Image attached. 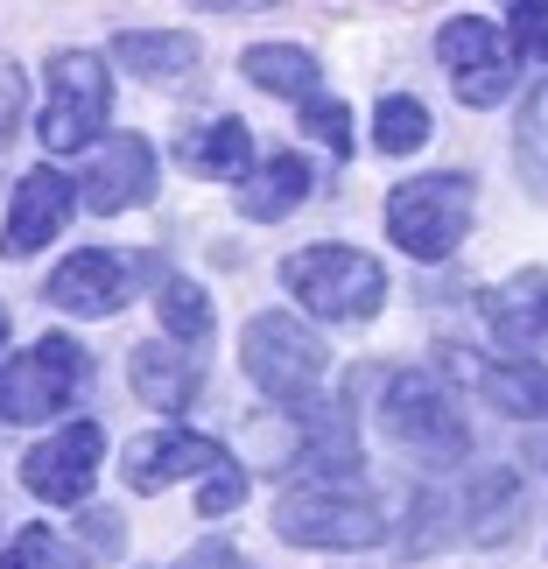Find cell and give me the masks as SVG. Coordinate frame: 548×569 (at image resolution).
<instances>
[{"instance_id": "obj_1", "label": "cell", "mask_w": 548, "mask_h": 569, "mask_svg": "<svg viewBox=\"0 0 548 569\" xmlns=\"http://www.w3.org/2000/svg\"><path fill=\"white\" fill-rule=\"evenodd\" d=\"M281 281H289V296L323 323H372L380 302H387V268L359 247H338V239L289 253L281 260Z\"/></svg>"}, {"instance_id": "obj_2", "label": "cell", "mask_w": 548, "mask_h": 569, "mask_svg": "<svg viewBox=\"0 0 548 569\" xmlns=\"http://www.w3.org/2000/svg\"><path fill=\"white\" fill-rule=\"evenodd\" d=\"M275 535L296 549H380L387 520L352 478H302L275 499Z\"/></svg>"}, {"instance_id": "obj_3", "label": "cell", "mask_w": 548, "mask_h": 569, "mask_svg": "<svg viewBox=\"0 0 548 569\" xmlns=\"http://www.w3.org/2000/svg\"><path fill=\"white\" fill-rule=\"evenodd\" d=\"M239 366H247V380L268 393L275 408H317V387L331 373V352H323V338L310 323H296L289 310H268L253 317L247 331H239Z\"/></svg>"}, {"instance_id": "obj_4", "label": "cell", "mask_w": 548, "mask_h": 569, "mask_svg": "<svg viewBox=\"0 0 548 569\" xmlns=\"http://www.w3.org/2000/svg\"><path fill=\"white\" fill-rule=\"evenodd\" d=\"M380 422H387L393 443H408L415 457H429V465H457V457L471 450V422H465L457 387L444 373H422V366L387 373V387H380Z\"/></svg>"}, {"instance_id": "obj_5", "label": "cell", "mask_w": 548, "mask_h": 569, "mask_svg": "<svg viewBox=\"0 0 548 569\" xmlns=\"http://www.w3.org/2000/svg\"><path fill=\"white\" fill-rule=\"evenodd\" d=\"M92 380V352L78 338H36L21 359L0 366V422H50L84 393Z\"/></svg>"}, {"instance_id": "obj_6", "label": "cell", "mask_w": 548, "mask_h": 569, "mask_svg": "<svg viewBox=\"0 0 548 569\" xmlns=\"http://www.w3.org/2000/svg\"><path fill=\"white\" fill-rule=\"evenodd\" d=\"M387 232L408 260H450L471 232V177H415L387 197Z\"/></svg>"}, {"instance_id": "obj_7", "label": "cell", "mask_w": 548, "mask_h": 569, "mask_svg": "<svg viewBox=\"0 0 548 569\" xmlns=\"http://www.w3.org/2000/svg\"><path fill=\"white\" fill-rule=\"evenodd\" d=\"M106 113H113V78L92 50H57L50 57V92H42V120L36 134L42 148H92L106 134Z\"/></svg>"}, {"instance_id": "obj_8", "label": "cell", "mask_w": 548, "mask_h": 569, "mask_svg": "<svg viewBox=\"0 0 548 569\" xmlns=\"http://www.w3.org/2000/svg\"><path fill=\"white\" fill-rule=\"evenodd\" d=\"M436 57L450 63V84L465 106H499L514 92V50H507V29L486 14H450L444 36H436Z\"/></svg>"}, {"instance_id": "obj_9", "label": "cell", "mask_w": 548, "mask_h": 569, "mask_svg": "<svg viewBox=\"0 0 548 569\" xmlns=\"http://www.w3.org/2000/svg\"><path fill=\"white\" fill-rule=\"evenodd\" d=\"M99 457H106V429L99 422H63L57 436L21 457V486H29L42 507H78L99 478Z\"/></svg>"}, {"instance_id": "obj_10", "label": "cell", "mask_w": 548, "mask_h": 569, "mask_svg": "<svg viewBox=\"0 0 548 569\" xmlns=\"http://www.w3.org/2000/svg\"><path fill=\"white\" fill-rule=\"evenodd\" d=\"M218 471H232V457L218 436L197 429H156L127 443V486L134 492H169L177 478H218Z\"/></svg>"}, {"instance_id": "obj_11", "label": "cell", "mask_w": 548, "mask_h": 569, "mask_svg": "<svg viewBox=\"0 0 548 569\" xmlns=\"http://www.w3.org/2000/svg\"><path fill=\"white\" fill-rule=\"evenodd\" d=\"M450 380L471 387L486 408L514 415V422H548V366L535 359H486V352H444Z\"/></svg>"}, {"instance_id": "obj_12", "label": "cell", "mask_w": 548, "mask_h": 569, "mask_svg": "<svg viewBox=\"0 0 548 569\" xmlns=\"http://www.w3.org/2000/svg\"><path fill=\"white\" fill-rule=\"evenodd\" d=\"M71 177H63V169H29V177L14 183V204H8V226H0V253L8 260H29V253H42L50 247V239L71 226Z\"/></svg>"}, {"instance_id": "obj_13", "label": "cell", "mask_w": 548, "mask_h": 569, "mask_svg": "<svg viewBox=\"0 0 548 569\" xmlns=\"http://www.w3.org/2000/svg\"><path fill=\"white\" fill-rule=\"evenodd\" d=\"M478 310H486V331L507 352H520V359L548 352V268H520L507 281H492L478 296Z\"/></svg>"}, {"instance_id": "obj_14", "label": "cell", "mask_w": 548, "mask_h": 569, "mask_svg": "<svg viewBox=\"0 0 548 569\" xmlns=\"http://www.w3.org/2000/svg\"><path fill=\"white\" fill-rule=\"evenodd\" d=\"M84 204L92 211H134V204H148V197H156V148H148L141 134H113L92 156V169H84Z\"/></svg>"}, {"instance_id": "obj_15", "label": "cell", "mask_w": 548, "mask_h": 569, "mask_svg": "<svg viewBox=\"0 0 548 569\" xmlns=\"http://www.w3.org/2000/svg\"><path fill=\"white\" fill-rule=\"evenodd\" d=\"M535 513V492L520 471H478L465 492H457V520H465V535L478 541V549H499V541H514L520 528H528Z\"/></svg>"}, {"instance_id": "obj_16", "label": "cell", "mask_w": 548, "mask_h": 569, "mask_svg": "<svg viewBox=\"0 0 548 569\" xmlns=\"http://www.w3.org/2000/svg\"><path fill=\"white\" fill-rule=\"evenodd\" d=\"M50 302H57V310H71V317H113L120 302H127V260L106 253V247L71 253L50 274Z\"/></svg>"}, {"instance_id": "obj_17", "label": "cell", "mask_w": 548, "mask_h": 569, "mask_svg": "<svg viewBox=\"0 0 548 569\" xmlns=\"http://www.w3.org/2000/svg\"><path fill=\"white\" fill-rule=\"evenodd\" d=\"M302 422V465L323 471V478H352L359 471V429H352V393L338 401H317L296 415Z\"/></svg>"}, {"instance_id": "obj_18", "label": "cell", "mask_w": 548, "mask_h": 569, "mask_svg": "<svg viewBox=\"0 0 548 569\" xmlns=\"http://www.w3.org/2000/svg\"><path fill=\"white\" fill-rule=\"evenodd\" d=\"M127 380H134V393L148 408H162V415H183L197 401V359L169 352V345H134V352H127Z\"/></svg>"}, {"instance_id": "obj_19", "label": "cell", "mask_w": 548, "mask_h": 569, "mask_svg": "<svg viewBox=\"0 0 548 569\" xmlns=\"http://www.w3.org/2000/svg\"><path fill=\"white\" fill-rule=\"evenodd\" d=\"M302 197H310V162L296 156H268L253 169V177H239V211L253 218V226H275V218H289Z\"/></svg>"}, {"instance_id": "obj_20", "label": "cell", "mask_w": 548, "mask_h": 569, "mask_svg": "<svg viewBox=\"0 0 548 569\" xmlns=\"http://www.w3.org/2000/svg\"><path fill=\"white\" fill-rule=\"evenodd\" d=\"M239 71H247L260 92H275V99H317L323 92V63L310 50H296V42H253L247 57H239Z\"/></svg>"}, {"instance_id": "obj_21", "label": "cell", "mask_w": 548, "mask_h": 569, "mask_svg": "<svg viewBox=\"0 0 548 569\" xmlns=\"http://www.w3.org/2000/svg\"><path fill=\"white\" fill-rule=\"evenodd\" d=\"M177 162L190 169V177H232L253 162V127L247 120H211L197 127V134H177Z\"/></svg>"}, {"instance_id": "obj_22", "label": "cell", "mask_w": 548, "mask_h": 569, "mask_svg": "<svg viewBox=\"0 0 548 569\" xmlns=\"http://www.w3.org/2000/svg\"><path fill=\"white\" fill-rule=\"evenodd\" d=\"M113 57L134 78H183L197 63V36H183V29H134V36L113 42Z\"/></svg>"}, {"instance_id": "obj_23", "label": "cell", "mask_w": 548, "mask_h": 569, "mask_svg": "<svg viewBox=\"0 0 548 569\" xmlns=\"http://www.w3.org/2000/svg\"><path fill=\"white\" fill-rule=\"evenodd\" d=\"M92 562L99 556L78 535H57V528H14L8 556H0V569H92Z\"/></svg>"}, {"instance_id": "obj_24", "label": "cell", "mask_w": 548, "mask_h": 569, "mask_svg": "<svg viewBox=\"0 0 548 569\" xmlns=\"http://www.w3.org/2000/svg\"><path fill=\"white\" fill-rule=\"evenodd\" d=\"M156 310H162V331L177 338L183 352H205V345H211V296L197 289V281L169 274V281H162V302H156Z\"/></svg>"}, {"instance_id": "obj_25", "label": "cell", "mask_w": 548, "mask_h": 569, "mask_svg": "<svg viewBox=\"0 0 548 569\" xmlns=\"http://www.w3.org/2000/svg\"><path fill=\"white\" fill-rule=\"evenodd\" d=\"M422 141H429V106L415 92H387L380 113H372V148L380 156H415Z\"/></svg>"}, {"instance_id": "obj_26", "label": "cell", "mask_w": 548, "mask_h": 569, "mask_svg": "<svg viewBox=\"0 0 548 569\" xmlns=\"http://www.w3.org/2000/svg\"><path fill=\"white\" fill-rule=\"evenodd\" d=\"M514 162L520 177H528V190L548 204V78L528 92V106H520V134H514Z\"/></svg>"}, {"instance_id": "obj_27", "label": "cell", "mask_w": 548, "mask_h": 569, "mask_svg": "<svg viewBox=\"0 0 548 569\" xmlns=\"http://www.w3.org/2000/svg\"><path fill=\"white\" fill-rule=\"evenodd\" d=\"M302 127L331 148V156H352V106H338L331 92H317V99H302Z\"/></svg>"}, {"instance_id": "obj_28", "label": "cell", "mask_w": 548, "mask_h": 569, "mask_svg": "<svg viewBox=\"0 0 548 569\" xmlns=\"http://www.w3.org/2000/svg\"><path fill=\"white\" fill-rule=\"evenodd\" d=\"M507 50L548 57V0H514V14H507Z\"/></svg>"}, {"instance_id": "obj_29", "label": "cell", "mask_w": 548, "mask_h": 569, "mask_svg": "<svg viewBox=\"0 0 548 569\" xmlns=\"http://www.w3.org/2000/svg\"><path fill=\"white\" fill-rule=\"evenodd\" d=\"M239 499H247V471H218V478H205V492H197V513H205V520H218V513H232L239 507Z\"/></svg>"}, {"instance_id": "obj_30", "label": "cell", "mask_w": 548, "mask_h": 569, "mask_svg": "<svg viewBox=\"0 0 548 569\" xmlns=\"http://www.w3.org/2000/svg\"><path fill=\"white\" fill-rule=\"evenodd\" d=\"M169 569H253L239 549H226V541H205V549H190L183 562H169Z\"/></svg>"}, {"instance_id": "obj_31", "label": "cell", "mask_w": 548, "mask_h": 569, "mask_svg": "<svg viewBox=\"0 0 548 569\" xmlns=\"http://www.w3.org/2000/svg\"><path fill=\"white\" fill-rule=\"evenodd\" d=\"M14 120H21V71L0 63V141L14 134Z\"/></svg>"}, {"instance_id": "obj_32", "label": "cell", "mask_w": 548, "mask_h": 569, "mask_svg": "<svg viewBox=\"0 0 548 569\" xmlns=\"http://www.w3.org/2000/svg\"><path fill=\"white\" fill-rule=\"evenodd\" d=\"M0 345H8V310H0Z\"/></svg>"}]
</instances>
